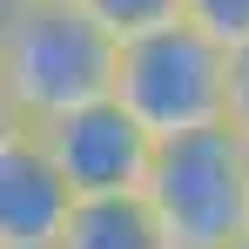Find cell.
<instances>
[{"instance_id": "6da1fadb", "label": "cell", "mask_w": 249, "mask_h": 249, "mask_svg": "<svg viewBox=\"0 0 249 249\" xmlns=\"http://www.w3.org/2000/svg\"><path fill=\"white\" fill-rule=\"evenodd\" d=\"M122 41L101 34L74 0L0 7V128H47L115 94Z\"/></svg>"}, {"instance_id": "7a4b0ae2", "label": "cell", "mask_w": 249, "mask_h": 249, "mask_svg": "<svg viewBox=\"0 0 249 249\" xmlns=\"http://www.w3.org/2000/svg\"><path fill=\"white\" fill-rule=\"evenodd\" d=\"M115 101L155 142L222 128L229 122V47L209 41L196 20H175V27L142 34V41H122Z\"/></svg>"}, {"instance_id": "3957f363", "label": "cell", "mask_w": 249, "mask_h": 249, "mask_svg": "<svg viewBox=\"0 0 249 249\" xmlns=\"http://www.w3.org/2000/svg\"><path fill=\"white\" fill-rule=\"evenodd\" d=\"M142 196L175 249H236L249 236V142L229 122L175 135L155 148Z\"/></svg>"}, {"instance_id": "277c9868", "label": "cell", "mask_w": 249, "mask_h": 249, "mask_svg": "<svg viewBox=\"0 0 249 249\" xmlns=\"http://www.w3.org/2000/svg\"><path fill=\"white\" fill-rule=\"evenodd\" d=\"M34 135L47 142L54 168L68 175L74 202H94V196H142V189H148V168H155V148H162L115 94H108V101H88L74 115L34 128Z\"/></svg>"}, {"instance_id": "5b68a950", "label": "cell", "mask_w": 249, "mask_h": 249, "mask_svg": "<svg viewBox=\"0 0 249 249\" xmlns=\"http://www.w3.org/2000/svg\"><path fill=\"white\" fill-rule=\"evenodd\" d=\"M74 189L34 128H0V249H54Z\"/></svg>"}, {"instance_id": "8992f818", "label": "cell", "mask_w": 249, "mask_h": 249, "mask_svg": "<svg viewBox=\"0 0 249 249\" xmlns=\"http://www.w3.org/2000/svg\"><path fill=\"white\" fill-rule=\"evenodd\" d=\"M54 249H175V243L162 215L148 209V196H94V202H74Z\"/></svg>"}, {"instance_id": "52a82bcc", "label": "cell", "mask_w": 249, "mask_h": 249, "mask_svg": "<svg viewBox=\"0 0 249 249\" xmlns=\"http://www.w3.org/2000/svg\"><path fill=\"white\" fill-rule=\"evenodd\" d=\"M74 7H81L101 34H115V41H142V34H155V27L189 20V0H74Z\"/></svg>"}, {"instance_id": "ba28073f", "label": "cell", "mask_w": 249, "mask_h": 249, "mask_svg": "<svg viewBox=\"0 0 249 249\" xmlns=\"http://www.w3.org/2000/svg\"><path fill=\"white\" fill-rule=\"evenodd\" d=\"M189 20L202 27L209 41H222V47L249 41V0H189Z\"/></svg>"}, {"instance_id": "9c48e42d", "label": "cell", "mask_w": 249, "mask_h": 249, "mask_svg": "<svg viewBox=\"0 0 249 249\" xmlns=\"http://www.w3.org/2000/svg\"><path fill=\"white\" fill-rule=\"evenodd\" d=\"M229 128L249 142V41L229 47Z\"/></svg>"}, {"instance_id": "30bf717a", "label": "cell", "mask_w": 249, "mask_h": 249, "mask_svg": "<svg viewBox=\"0 0 249 249\" xmlns=\"http://www.w3.org/2000/svg\"><path fill=\"white\" fill-rule=\"evenodd\" d=\"M0 7H41V0H0Z\"/></svg>"}, {"instance_id": "8fae6325", "label": "cell", "mask_w": 249, "mask_h": 249, "mask_svg": "<svg viewBox=\"0 0 249 249\" xmlns=\"http://www.w3.org/2000/svg\"><path fill=\"white\" fill-rule=\"evenodd\" d=\"M236 249H249V236H243V243H236Z\"/></svg>"}]
</instances>
